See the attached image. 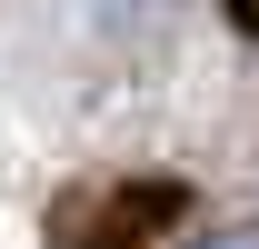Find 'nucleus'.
I'll use <instances>...</instances> for the list:
<instances>
[{
	"instance_id": "obj_1",
	"label": "nucleus",
	"mask_w": 259,
	"mask_h": 249,
	"mask_svg": "<svg viewBox=\"0 0 259 249\" xmlns=\"http://www.w3.org/2000/svg\"><path fill=\"white\" fill-rule=\"evenodd\" d=\"M199 249H259V229H209Z\"/></svg>"
}]
</instances>
